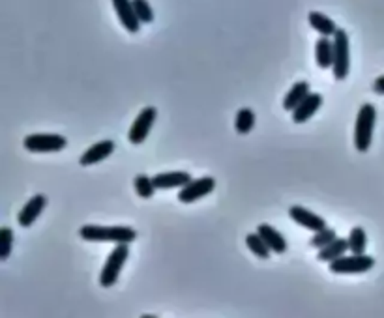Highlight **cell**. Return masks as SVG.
I'll list each match as a JSON object with an SVG mask.
<instances>
[{
  "instance_id": "ba28073f",
  "label": "cell",
  "mask_w": 384,
  "mask_h": 318,
  "mask_svg": "<svg viewBox=\"0 0 384 318\" xmlns=\"http://www.w3.org/2000/svg\"><path fill=\"white\" fill-rule=\"evenodd\" d=\"M215 189V180L212 176H204L199 180H191L189 183H186L184 188H180L178 193V201L182 204H191V202L199 201L202 197L210 195Z\"/></svg>"
},
{
  "instance_id": "7402d4cb",
  "label": "cell",
  "mask_w": 384,
  "mask_h": 318,
  "mask_svg": "<svg viewBox=\"0 0 384 318\" xmlns=\"http://www.w3.org/2000/svg\"><path fill=\"white\" fill-rule=\"evenodd\" d=\"M349 251L351 253L362 255L365 251V246H367V238H365V230L362 227H354L349 234Z\"/></svg>"
},
{
  "instance_id": "277c9868",
  "label": "cell",
  "mask_w": 384,
  "mask_h": 318,
  "mask_svg": "<svg viewBox=\"0 0 384 318\" xmlns=\"http://www.w3.org/2000/svg\"><path fill=\"white\" fill-rule=\"evenodd\" d=\"M349 34L343 28H338L334 34V64L332 72L334 77L338 81H345L351 68V54H349Z\"/></svg>"
},
{
  "instance_id": "9a60e30c",
  "label": "cell",
  "mask_w": 384,
  "mask_h": 318,
  "mask_svg": "<svg viewBox=\"0 0 384 318\" xmlns=\"http://www.w3.org/2000/svg\"><path fill=\"white\" fill-rule=\"evenodd\" d=\"M315 60L320 70H330L334 64V39L328 36H320L315 43Z\"/></svg>"
},
{
  "instance_id": "30bf717a",
  "label": "cell",
  "mask_w": 384,
  "mask_h": 318,
  "mask_svg": "<svg viewBox=\"0 0 384 318\" xmlns=\"http://www.w3.org/2000/svg\"><path fill=\"white\" fill-rule=\"evenodd\" d=\"M47 204V197L46 195H34L30 201L26 202L25 206L21 208L19 215H17V221L23 228H28L32 225L34 221L38 219L41 212L46 210Z\"/></svg>"
},
{
  "instance_id": "2e32d148",
  "label": "cell",
  "mask_w": 384,
  "mask_h": 318,
  "mask_svg": "<svg viewBox=\"0 0 384 318\" xmlns=\"http://www.w3.org/2000/svg\"><path fill=\"white\" fill-rule=\"evenodd\" d=\"M257 232L262 236V240L267 241V246L270 247V251H273V253H278V255L285 253V251H287V240L283 238V234L278 232L276 228L270 227V225H267V223L259 225Z\"/></svg>"
},
{
  "instance_id": "e0dca14e",
  "label": "cell",
  "mask_w": 384,
  "mask_h": 318,
  "mask_svg": "<svg viewBox=\"0 0 384 318\" xmlns=\"http://www.w3.org/2000/svg\"><path fill=\"white\" fill-rule=\"evenodd\" d=\"M307 21L311 25L313 30H317L320 36H328V38H334V34L338 32V25L334 23L328 15L320 12H309L307 15Z\"/></svg>"
},
{
  "instance_id": "5b68a950",
  "label": "cell",
  "mask_w": 384,
  "mask_h": 318,
  "mask_svg": "<svg viewBox=\"0 0 384 318\" xmlns=\"http://www.w3.org/2000/svg\"><path fill=\"white\" fill-rule=\"evenodd\" d=\"M375 266V259L369 255H356L352 253L351 257H339V259L330 262V272L334 273H364L369 272Z\"/></svg>"
},
{
  "instance_id": "8fae6325",
  "label": "cell",
  "mask_w": 384,
  "mask_h": 318,
  "mask_svg": "<svg viewBox=\"0 0 384 318\" xmlns=\"http://www.w3.org/2000/svg\"><path fill=\"white\" fill-rule=\"evenodd\" d=\"M289 215H291V219H293L294 223L306 227L307 230H311V232H319V230H323V228L326 227V221L323 219L320 215L313 214V212L302 208V206H293V208L289 210Z\"/></svg>"
},
{
  "instance_id": "6da1fadb",
  "label": "cell",
  "mask_w": 384,
  "mask_h": 318,
  "mask_svg": "<svg viewBox=\"0 0 384 318\" xmlns=\"http://www.w3.org/2000/svg\"><path fill=\"white\" fill-rule=\"evenodd\" d=\"M79 236L86 241H115V244H131L137 240V232L130 227H99V225H83Z\"/></svg>"
},
{
  "instance_id": "7a4b0ae2",
  "label": "cell",
  "mask_w": 384,
  "mask_h": 318,
  "mask_svg": "<svg viewBox=\"0 0 384 318\" xmlns=\"http://www.w3.org/2000/svg\"><path fill=\"white\" fill-rule=\"evenodd\" d=\"M377 120V110L372 103H364L360 107L356 123H354V148L358 152H367L373 141V128Z\"/></svg>"
},
{
  "instance_id": "7c38bea8",
  "label": "cell",
  "mask_w": 384,
  "mask_h": 318,
  "mask_svg": "<svg viewBox=\"0 0 384 318\" xmlns=\"http://www.w3.org/2000/svg\"><path fill=\"white\" fill-rule=\"evenodd\" d=\"M115 152V143L113 141H99V143L92 144L90 148L86 150L85 154L81 156L79 163L83 167H88V165H94V163H99L107 159Z\"/></svg>"
},
{
  "instance_id": "cb8c5ba5",
  "label": "cell",
  "mask_w": 384,
  "mask_h": 318,
  "mask_svg": "<svg viewBox=\"0 0 384 318\" xmlns=\"http://www.w3.org/2000/svg\"><path fill=\"white\" fill-rule=\"evenodd\" d=\"M336 238H338L336 230H334V228L325 227L323 230H319V232H315V236L309 240V246L315 247V249H323V247H326L328 244H332Z\"/></svg>"
},
{
  "instance_id": "44dd1931",
  "label": "cell",
  "mask_w": 384,
  "mask_h": 318,
  "mask_svg": "<svg viewBox=\"0 0 384 318\" xmlns=\"http://www.w3.org/2000/svg\"><path fill=\"white\" fill-rule=\"evenodd\" d=\"M255 123V115L251 109H240L236 112V118H235V130L236 133H240V135H246L251 131Z\"/></svg>"
},
{
  "instance_id": "5bb4252c",
  "label": "cell",
  "mask_w": 384,
  "mask_h": 318,
  "mask_svg": "<svg viewBox=\"0 0 384 318\" xmlns=\"http://www.w3.org/2000/svg\"><path fill=\"white\" fill-rule=\"evenodd\" d=\"M154 186L156 189H175V188H184L186 183L191 182V176L188 172H180V170H175V172H160L154 178Z\"/></svg>"
},
{
  "instance_id": "4316f807",
  "label": "cell",
  "mask_w": 384,
  "mask_h": 318,
  "mask_svg": "<svg viewBox=\"0 0 384 318\" xmlns=\"http://www.w3.org/2000/svg\"><path fill=\"white\" fill-rule=\"evenodd\" d=\"M373 90L377 92V94H381V96H384V75L375 79V83H373Z\"/></svg>"
},
{
  "instance_id": "484cf974",
  "label": "cell",
  "mask_w": 384,
  "mask_h": 318,
  "mask_svg": "<svg viewBox=\"0 0 384 318\" xmlns=\"http://www.w3.org/2000/svg\"><path fill=\"white\" fill-rule=\"evenodd\" d=\"M133 8H135L137 17L143 25H150L154 21V12H152L148 0H133Z\"/></svg>"
},
{
  "instance_id": "3957f363",
  "label": "cell",
  "mask_w": 384,
  "mask_h": 318,
  "mask_svg": "<svg viewBox=\"0 0 384 318\" xmlns=\"http://www.w3.org/2000/svg\"><path fill=\"white\" fill-rule=\"evenodd\" d=\"M128 255H130V244H117L111 255L107 257L104 270L99 273V285L104 288H109L117 283L118 275H120L126 260H128Z\"/></svg>"
},
{
  "instance_id": "52a82bcc",
  "label": "cell",
  "mask_w": 384,
  "mask_h": 318,
  "mask_svg": "<svg viewBox=\"0 0 384 318\" xmlns=\"http://www.w3.org/2000/svg\"><path fill=\"white\" fill-rule=\"evenodd\" d=\"M23 144H25V148L28 152L47 154V152H60V150H64L68 141L62 135H44V133H38V135L25 137Z\"/></svg>"
},
{
  "instance_id": "d4e9b609",
  "label": "cell",
  "mask_w": 384,
  "mask_h": 318,
  "mask_svg": "<svg viewBox=\"0 0 384 318\" xmlns=\"http://www.w3.org/2000/svg\"><path fill=\"white\" fill-rule=\"evenodd\" d=\"M13 246V232L10 227L0 228V260H8L12 253Z\"/></svg>"
},
{
  "instance_id": "603a6c76",
  "label": "cell",
  "mask_w": 384,
  "mask_h": 318,
  "mask_svg": "<svg viewBox=\"0 0 384 318\" xmlns=\"http://www.w3.org/2000/svg\"><path fill=\"white\" fill-rule=\"evenodd\" d=\"M133 186H135L137 195L141 197V199H150V197L154 195V191H156L154 180H152V178H148L146 175L137 176L135 182H133Z\"/></svg>"
},
{
  "instance_id": "d6986e66",
  "label": "cell",
  "mask_w": 384,
  "mask_h": 318,
  "mask_svg": "<svg viewBox=\"0 0 384 318\" xmlns=\"http://www.w3.org/2000/svg\"><path fill=\"white\" fill-rule=\"evenodd\" d=\"M307 96H309V85H307L306 81L296 83L291 90L287 92L285 99H283V107H285V110H291V112H293Z\"/></svg>"
},
{
  "instance_id": "ac0fdd59",
  "label": "cell",
  "mask_w": 384,
  "mask_h": 318,
  "mask_svg": "<svg viewBox=\"0 0 384 318\" xmlns=\"http://www.w3.org/2000/svg\"><path fill=\"white\" fill-rule=\"evenodd\" d=\"M347 251H349V240H345V238H336L332 244H328L326 247L319 249L317 259H319L320 262H328V264H330L332 260L343 257Z\"/></svg>"
},
{
  "instance_id": "8992f818",
  "label": "cell",
  "mask_w": 384,
  "mask_h": 318,
  "mask_svg": "<svg viewBox=\"0 0 384 318\" xmlns=\"http://www.w3.org/2000/svg\"><path fill=\"white\" fill-rule=\"evenodd\" d=\"M157 117V109L156 107H144L141 112H139V117L135 118V122L131 123L130 128V133H128V141L131 144H143L146 141V137H148L150 130H152V126H154V120Z\"/></svg>"
},
{
  "instance_id": "9c48e42d",
  "label": "cell",
  "mask_w": 384,
  "mask_h": 318,
  "mask_svg": "<svg viewBox=\"0 0 384 318\" xmlns=\"http://www.w3.org/2000/svg\"><path fill=\"white\" fill-rule=\"evenodd\" d=\"M113 8H115L118 19H120V23H122V26H124L128 32H139V28H141L143 23L137 17L133 0H113Z\"/></svg>"
},
{
  "instance_id": "ffe728a7",
  "label": "cell",
  "mask_w": 384,
  "mask_h": 318,
  "mask_svg": "<svg viewBox=\"0 0 384 318\" xmlns=\"http://www.w3.org/2000/svg\"><path fill=\"white\" fill-rule=\"evenodd\" d=\"M246 246L253 255H257L259 259H268L270 257V247L267 246V241L262 240V236L259 232L257 234H248L246 236Z\"/></svg>"
},
{
  "instance_id": "4fadbf2b",
  "label": "cell",
  "mask_w": 384,
  "mask_h": 318,
  "mask_svg": "<svg viewBox=\"0 0 384 318\" xmlns=\"http://www.w3.org/2000/svg\"><path fill=\"white\" fill-rule=\"evenodd\" d=\"M323 105V96L320 94H313V92H309V96H307L302 103L296 107V109L293 110V120L294 123H304L307 122L309 118L319 110V107Z\"/></svg>"
}]
</instances>
